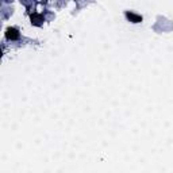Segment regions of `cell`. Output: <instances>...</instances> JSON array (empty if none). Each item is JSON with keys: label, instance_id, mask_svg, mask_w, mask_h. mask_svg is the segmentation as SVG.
Instances as JSON below:
<instances>
[{"label": "cell", "instance_id": "6da1fadb", "mask_svg": "<svg viewBox=\"0 0 173 173\" xmlns=\"http://www.w3.org/2000/svg\"><path fill=\"white\" fill-rule=\"evenodd\" d=\"M126 16H127V19H129L130 22H134V23H138V22L142 20V16L137 15V14H134V12H127Z\"/></svg>", "mask_w": 173, "mask_h": 173}, {"label": "cell", "instance_id": "7a4b0ae2", "mask_svg": "<svg viewBox=\"0 0 173 173\" xmlns=\"http://www.w3.org/2000/svg\"><path fill=\"white\" fill-rule=\"evenodd\" d=\"M7 37L11 38V39H16V38L19 37L18 30H16V29H8L7 30Z\"/></svg>", "mask_w": 173, "mask_h": 173}]
</instances>
